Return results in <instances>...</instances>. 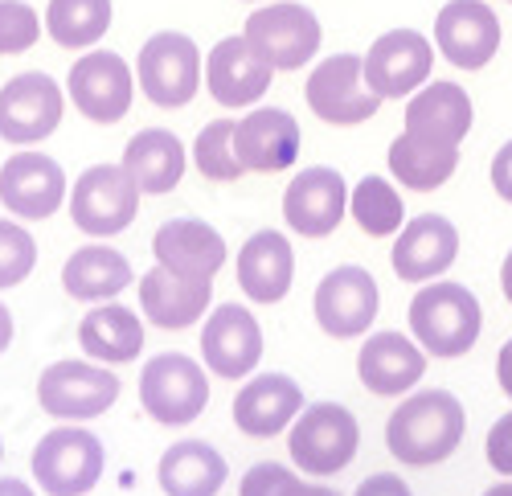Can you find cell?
<instances>
[{
	"label": "cell",
	"mask_w": 512,
	"mask_h": 496,
	"mask_svg": "<svg viewBox=\"0 0 512 496\" xmlns=\"http://www.w3.org/2000/svg\"><path fill=\"white\" fill-rule=\"evenodd\" d=\"M455 259H459V230L443 214L410 218L398 230L394 251H390V267L402 283H431L447 275Z\"/></svg>",
	"instance_id": "ffe728a7"
},
{
	"label": "cell",
	"mask_w": 512,
	"mask_h": 496,
	"mask_svg": "<svg viewBox=\"0 0 512 496\" xmlns=\"http://www.w3.org/2000/svg\"><path fill=\"white\" fill-rule=\"evenodd\" d=\"M103 464H107V451L99 435H91L78 423H66V427H54L50 435H41L29 460L33 480L41 484L46 496H87L103 480Z\"/></svg>",
	"instance_id": "277c9868"
},
{
	"label": "cell",
	"mask_w": 512,
	"mask_h": 496,
	"mask_svg": "<svg viewBox=\"0 0 512 496\" xmlns=\"http://www.w3.org/2000/svg\"><path fill=\"white\" fill-rule=\"evenodd\" d=\"M484 496H512V480H504V484H496V488H488Z\"/></svg>",
	"instance_id": "bcb514c9"
},
{
	"label": "cell",
	"mask_w": 512,
	"mask_h": 496,
	"mask_svg": "<svg viewBox=\"0 0 512 496\" xmlns=\"http://www.w3.org/2000/svg\"><path fill=\"white\" fill-rule=\"evenodd\" d=\"M62 111H66V95L58 82L41 70H25L0 87V140L9 144L50 140L62 123Z\"/></svg>",
	"instance_id": "8fae6325"
},
{
	"label": "cell",
	"mask_w": 512,
	"mask_h": 496,
	"mask_svg": "<svg viewBox=\"0 0 512 496\" xmlns=\"http://www.w3.org/2000/svg\"><path fill=\"white\" fill-rule=\"evenodd\" d=\"M353 496H414V492H410V484H406L402 476H394V472H377V476L361 480Z\"/></svg>",
	"instance_id": "ab89813d"
},
{
	"label": "cell",
	"mask_w": 512,
	"mask_h": 496,
	"mask_svg": "<svg viewBox=\"0 0 512 496\" xmlns=\"http://www.w3.org/2000/svg\"><path fill=\"white\" fill-rule=\"evenodd\" d=\"M242 33L271 58L275 70H300L320 54V41H324L316 13L300 5V0H275V5L254 9Z\"/></svg>",
	"instance_id": "30bf717a"
},
{
	"label": "cell",
	"mask_w": 512,
	"mask_h": 496,
	"mask_svg": "<svg viewBox=\"0 0 512 496\" xmlns=\"http://www.w3.org/2000/svg\"><path fill=\"white\" fill-rule=\"evenodd\" d=\"M136 210H140V185L132 181V173L123 164H91L74 181L70 218L82 234H91V238L123 234L136 222Z\"/></svg>",
	"instance_id": "ba28073f"
},
{
	"label": "cell",
	"mask_w": 512,
	"mask_h": 496,
	"mask_svg": "<svg viewBox=\"0 0 512 496\" xmlns=\"http://www.w3.org/2000/svg\"><path fill=\"white\" fill-rule=\"evenodd\" d=\"M349 214L369 238H390L406 226V201L386 177H361L349 193Z\"/></svg>",
	"instance_id": "836d02e7"
},
{
	"label": "cell",
	"mask_w": 512,
	"mask_h": 496,
	"mask_svg": "<svg viewBox=\"0 0 512 496\" xmlns=\"http://www.w3.org/2000/svg\"><path fill=\"white\" fill-rule=\"evenodd\" d=\"M435 46L459 70H484L500 54V17L484 0H447L435 17Z\"/></svg>",
	"instance_id": "d6986e66"
},
{
	"label": "cell",
	"mask_w": 512,
	"mask_h": 496,
	"mask_svg": "<svg viewBox=\"0 0 512 496\" xmlns=\"http://www.w3.org/2000/svg\"><path fill=\"white\" fill-rule=\"evenodd\" d=\"M349 214V185L328 164L295 173L283 193V218L295 234L304 238H328Z\"/></svg>",
	"instance_id": "ac0fdd59"
},
{
	"label": "cell",
	"mask_w": 512,
	"mask_h": 496,
	"mask_svg": "<svg viewBox=\"0 0 512 496\" xmlns=\"http://www.w3.org/2000/svg\"><path fill=\"white\" fill-rule=\"evenodd\" d=\"M500 287H504V300L512 304V251H508V259H504V267H500Z\"/></svg>",
	"instance_id": "f6af8a7d"
},
{
	"label": "cell",
	"mask_w": 512,
	"mask_h": 496,
	"mask_svg": "<svg viewBox=\"0 0 512 496\" xmlns=\"http://www.w3.org/2000/svg\"><path fill=\"white\" fill-rule=\"evenodd\" d=\"M312 308H316V320L328 337H336V341L365 337L369 324L377 320V308H381L377 279L353 263L332 267L316 287Z\"/></svg>",
	"instance_id": "5bb4252c"
},
{
	"label": "cell",
	"mask_w": 512,
	"mask_h": 496,
	"mask_svg": "<svg viewBox=\"0 0 512 496\" xmlns=\"http://www.w3.org/2000/svg\"><path fill=\"white\" fill-rule=\"evenodd\" d=\"M234 427L250 439H271L287 431L304 410V390L287 374H259L234 394Z\"/></svg>",
	"instance_id": "603a6c76"
},
{
	"label": "cell",
	"mask_w": 512,
	"mask_h": 496,
	"mask_svg": "<svg viewBox=\"0 0 512 496\" xmlns=\"http://www.w3.org/2000/svg\"><path fill=\"white\" fill-rule=\"evenodd\" d=\"M295 255L279 230H259L238 251V287L254 304H279L291 292Z\"/></svg>",
	"instance_id": "484cf974"
},
{
	"label": "cell",
	"mask_w": 512,
	"mask_h": 496,
	"mask_svg": "<svg viewBox=\"0 0 512 496\" xmlns=\"http://www.w3.org/2000/svg\"><path fill=\"white\" fill-rule=\"evenodd\" d=\"M37 267V242L21 222L0 218V292L17 287L33 275Z\"/></svg>",
	"instance_id": "8d00e7d4"
},
{
	"label": "cell",
	"mask_w": 512,
	"mask_h": 496,
	"mask_svg": "<svg viewBox=\"0 0 512 496\" xmlns=\"http://www.w3.org/2000/svg\"><path fill=\"white\" fill-rule=\"evenodd\" d=\"M13 333H17V324H13V312L0 304V353H5L13 345Z\"/></svg>",
	"instance_id": "7bdbcfd3"
},
{
	"label": "cell",
	"mask_w": 512,
	"mask_h": 496,
	"mask_svg": "<svg viewBox=\"0 0 512 496\" xmlns=\"http://www.w3.org/2000/svg\"><path fill=\"white\" fill-rule=\"evenodd\" d=\"M41 37V17L25 0H0V54H29Z\"/></svg>",
	"instance_id": "74e56055"
},
{
	"label": "cell",
	"mask_w": 512,
	"mask_h": 496,
	"mask_svg": "<svg viewBox=\"0 0 512 496\" xmlns=\"http://www.w3.org/2000/svg\"><path fill=\"white\" fill-rule=\"evenodd\" d=\"M0 496H37V492H33V484H25L17 476H5L0 480Z\"/></svg>",
	"instance_id": "ee69618b"
},
{
	"label": "cell",
	"mask_w": 512,
	"mask_h": 496,
	"mask_svg": "<svg viewBox=\"0 0 512 496\" xmlns=\"http://www.w3.org/2000/svg\"><path fill=\"white\" fill-rule=\"evenodd\" d=\"M492 189L512 205V140L500 144V152L492 156Z\"/></svg>",
	"instance_id": "60d3db41"
},
{
	"label": "cell",
	"mask_w": 512,
	"mask_h": 496,
	"mask_svg": "<svg viewBox=\"0 0 512 496\" xmlns=\"http://www.w3.org/2000/svg\"><path fill=\"white\" fill-rule=\"evenodd\" d=\"M308 107L316 119L332 128H353L377 115L381 95L365 82V58L361 54H332L308 74Z\"/></svg>",
	"instance_id": "9c48e42d"
},
{
	"label": "cell",
	"mask_w": 512,
	"mask_h": 496,
	"mask_svg": "<svg viewBox=\"0 0 512 496\" xmlns=\"http://www.w3.org/2000/svg\"><path fill=\"white\" fill-rule=\"evenodd\" d=\"M66 201V173L46 152H13L0 164V205L25 222H46Z\"/></svg>",
	"instance_id": "9a60e30c"
},
{
	"label": "cell",
	"mask_w": 512,
	"mask_h": 496,
	"mask_svg": "<svg viewBox=\"0 0 512 496\" xmlns=\"http://www.w3.org/2000/svg\"><path fill=\"white\" fill-rule=\"evenodd\" d=\"M508 5H512V0H508Z\"/></svg>",
	"instance_id": "c3c4849f"
},
{
	"label": "cell",
	"mask_w": 512,
	"mask_h": 496,
	"mask_svg": "<svg viewBox=\"0 0 512 496\" xmlns=\"http://www.w3.org/2000/svg\"><path fill=\"white\" fill-rule=\"evenodd\" d=\"M459 169V148L455 144H439V140H422L414 132H402L390 144V173L414 189V193H431L443 189Z\"/></svg>",
	"instance_id": "1f68e13d"
},
{
	"label": "cell",
	"mask_w": 512,
	"mask_h": 496,
	"mask_svg": "<svg viewBox=\"0 0 512 496\" xmlns=\"http://www.w3.org/2000/svg\"><path fill=\"white\" fill-rule=\"evenodd\" d=\"M136 78H140V91L156 103V107H189L201 91V50L189 33L177 29H164L152 33L140 58H136Z\"/></svg>",
	"instance_id": "8992f818"
},
{
	"label": "cell",
	"mask_w": 512,
	"mask_h": 496,
	"mask_svg": "<svg viewBox=\"0 0 512 496\" xmlns=\"http://www.w3.org/2000/svg\"><path fill=\"white\" fill-rule=\"evenodd\" d=\"M119 398V378L103 361H54L50 369H41L37 382V402L50 419L62 423H87L99 419L115 406Z\"/></svg>",
	"instance_id": "5b68a950"
},
{
	"label": "cell",
	"mask_w": 512,
	"mask_h": 496,
	"mask_svg": "<svg viewBox=\"0 0 512 496\" xmlns=\"http://www.w3.org/2000/svg\"><path fill=\"white\" fill-rule=\"evenodd\" d=\"M152 255L160 267L185 279H213L226 263V238L201 218H173L152 238Z\"/></svg>",
	"instance_id": "cb8c5ba5"
},
{
	"label": "cell",
	"mask_w": 512,
	"mask_h": 496,
	"mask_svg": "<svg viewBox=\"0 0 512 496\" xmlns=\"http://www.w3.org/2000/svg\"><path fill=\"white\" fill-rule=\"evenodd\" d=\"M300 123L283 107H259L234 128V152L246 173H283L300 160Z\"/></svg>",
	"instance_id": "44dd1931"
},
{
	"label": "cell",
	"mask_w": 512,
	"mask_h": 496,
	"mask_svg": "<svg viewBox=\"0 0 512 496\" xmlns=\"http://www.w3.org/2000/svg\"><path fill=\"white\" fill-rule=\"evenodd\" d=\"M242 496H340V492L328 484H304L291 468L267 460L242 476Z\"/></svg>",
	"instance_id": "d590c367"
},
{
	"label": "cell",
	"mask_w": 512,
	"mask_h": 496,
	"mask_svg": "<svg viewBox=\"0 0 512 496\" xmlns=\"http://www.w3.org/2000/svg\"><path fill=\"white\" fill-rule=\"evenodd\" d=\"M136 275H132V263H127L119 251L103 242H91V246H78V251L66 259L62 267V287L66 296L82 300V304H103V300H115L123 287H132Z\"/></svg>",
	"instance_id": "4dcf8cb0"
},
{
	"label": "cell",
	"mask_w": 512,
	"mask_h": 496,
	"mask_svg": "<svg viewBox=\"0 0 512 496\" xmlns=\"http://www.w3.org/2000/svg\"><path fill=\"white\" fill-rule=\"evenodd\" d=\"M111 29V0H50L46 33L62 50H91Z\"/></svg>",
	"instance_id": "d6a6232c"
},
{
	"label": "cell",
	"mask_w": 512,
	"mask_h": 496,
	"mask_svg": "<svg viewBox=\"0 0 512 496\" xmlns=\"http://www.w3.org/2000/svg\"><path fill=\"white\" fill-rule=\"evenodd\" d=\"M140 402L160 427H185L205 415L209 382L201 361L185 353H160L140 369Z\"/></svg>",
	"instance_id": "52a82bcc"
},
{
	"label": "cell",
	"mask_w": 512,
	"mask_h": 496,
	"mask_svg": "<svg viewBox=\"0 0 512 496\" xmlns=\"http://www.w3.org/2000/svg\"><path fill=\"white\" fill-rule=\"evenodd\" d=\"M365 58V82L369 91H377L381 99H406L418 87L431 82V66H435V46L431 37L418 29H390L381 33Z\"/></svg>",
	"instance_id": "7c38bea8"
},
{
	"label": "cell",
	"mask_w": 512,
	"mask_h": 496,
	"mask_svg": "<svg viewBox=\"0 0 512 496\" xmlns=\"http://www.w3.org/2000/svg\"><path fill=\"white\" fill-rule=\"evenodd\" d=\"M484 456H488L492 472H500V476L512 480V410H508V415H500V419L488 427Z\"/></svg>",
	"instance_id": "f35d334b"
},
{
	"label": "cell",
	"mask_w": 512,
	"mask_h": 496,
	"mask_svg": "<svg viewBox=\"0 0 512 496\" xmlns=\"http://www.w3.org/2000/svg\"><path fill=\"white\" fill-rule=\"evenodd\" d=\"M410 333L431 357H463L484 333V308L463 283H426L410 300Z\"/></svg>",
	"instance_id": "7a4b0ae2"
},
{
	"label": "cell",
	"mask_w": 512,
	"mask_h": 496,
	"mask_svg": "<svg viewBox=\"0 0 512 496\" xmlns=\"http://www.w3.org/2000/svg\"><path fill=\"white\" fill-rule=\"evenodd\" d=\"M156 480L164 496H218L230 480V468L222 451L205 439H181L160 456Z\"/></svg>",
	"instance_id": "83f0119b"
},
{
	"label": "cell",
	"mask_w": 512,
	"mask_h": 496,
	"mask_svg": "<svg viewBox=\"0 0 512 496\" xmlns=\"http://www.w3.org/2000/svg\"><path fill=\"white\" fill-rule=\"evenodd\" d=\"M463 402L451 390H418L402 398V406L386 423V447L390 456L406 468H431L443 464L463 443Z\"/></svg>",
	"instance_id": "6da1fadb"
},
{
	"label": "cell",
	"mask_w": 512,
	"mask_h": 496,
	"mask_svg": "<svg viewBox=\"0 0 512 496\" xmlns=\"http://www.w3.org/2000/svg\"><path fill=\"white\" fill-rule=\"evenodd\" d=\"M234 128H238V119H213L197 132L193 164H197V173L205 181H222L226 185V181H238L246 173L238 152H234Z\"/></svg>",
	"instance_id": "e575fe53"
},
{
	"label": "cell",
	"mask_w": 512,
	"mask_h": 496,
	"mask_svg": "<svg viewBox=\"0 0 512 496\" xmlns=\"http://www.w3.org/2000/svg\"><path fill=\"white\" fill-rule=\"evenodd\" d=\"M185 164H189L185 144L164 128H144L123 148V169L132 173L140 193H152V197L173 193L185 177Z\"/></svg>",
	"instance_id": "f546056e"
},
{
	"label": "cell",
	"mask_w": 512,
	"mask_h": 496,
	"mask_svg": "<svg viewBox=\"0 0 512 496\" xmlns=\"http://www.w3.org/2000/svg\"><path fill=\"white\" fill-rule=\"evenodd\" d=\"M78 345L87 349V357L103 361V365H127L136 361L144 349V320L115 300L95 304L78 324Z\"/></svg>",
	"instance_id": "f1b7e54d"
},
{
	"label": "cell",
	"mask_w": 512,
	"mask_h": 496,
	"mask_svg": "<svg viewBox=\"0 0 512 496\" xmlns=\"http://www.w3.org/2000/svg\"><path fill=\"white\" fill-rule=\"evenodd\" d=\"M213 304V279H185L168 267H152L140 279V312L156 328H189Z\"/></svg>",
	"instance_id": "d4e9b609"
},
{
	"label": "cell",
	"mask_w": 512,
	"mask_h": 496,
	"mask_svg": "<svg viewBox=\"0 0 512 496\" xmlns=\"http://www.w3.org/2000/svg\"><path fill=\"white\" fill-rule=\"evenodd\" d=\"M275 66L246 33L222 37L205 58V87L222 107H250L271 91Z\"/></svg>",
	"instance_id": "2e32d148"
},
{
	"label": "cell",
	"mask_w": 512,
	"mask_h": 496,
	"mask_svg": "<svg viewBox=\"0 0 512 496\" xmlns=\"http://www.w3.org/2000/svg\"><path fill=\"white\" fill-rule=\"evenodd\" d=\"M201 357L209 365V374H218L226 382L250 378L254 365L263 361V328L242 304H222L205 316L201 328Z\"/></svg>",
	"instance_id": "e0dca14e"
},
{
	"label": "cell",
	"mask_w": 512,
	"mask_h": 496,
	"mask_svg": "<svg viewBox=\"0 0 512 496\" xmlns=\"http://www.w3.org/2000/svg\"><path fill=\"white\" fill-rule=\"evenodd\" d=\"M361 447V427L349 406L340 402H312L300 410V419L287 427L291 464L308 476H336L345 472Z\"/></svg>",
	"instance_id": "3957f363"
},
{
	"label": "cell",
	"mask_w": 512,
	"mask_h": 496,
	"mask_svg": "<svg viewBox=\"0 0 512 496\" xmlns=\"http://www.w3.org/2000/svg\"><path fill=\"white\" fill-rule=\"evenodd\" d=\"M472 115L476 111L463 87H455V82H426L406 103V132L459 148V140L472 132Z\"/></svg>",
	"instance_id": "4316f807"
},
{
	"label": "cell",
	"mask_w": 512,
	"mask_h": 496,
	"mask_svg": "<svg viewBox=\"0 0 512 496\" xmlns=\"http://www.w3.org/2000/svg\"><path fill=\"white\" fill-rule=\"evenodd\" d=\"M0 460H5V443H0Z\"/></svg>",
	"instance_id": "7dc6e473"
},
{
	"label": "cell",
	"mask_w": 512,
	"mask_h": 496,
	"mask_svg": "<svg viewBox=\"0 0 512 496\" xmlns=\"http://www.w3.org/2000/svg\"><path fill=\"white\" fill-rule=\"evenodd\" d=\"M496 382H500V390L512 398V341L500 345V357H496Z\"/></svg>",
	"instance_id": "b9f144b4"
},
{
	"label": "cell",
	"mask_w": 512,
	"mask_h": 496,
	"mask_svg": "<svg viewBox=\"0 0 512 496\" xmlns=\"http://www.w3.org/2000/svg\"><path fill=\"white\" fill-rule=\"evenodd\" d=\"M426 374V349L394 328L386 333H369V341L357 353V378L369 394L381 398H402L406 390H414V382H422Z\"/></svg>",
	"instance_id": "7402d4cb"
},
{
	"label": "cell",
	"mask_w": 512,
	"mask_h": 496,
	"mask_svg": "<svg viewBox=\"0 0 512 496\" xmlns=\"http://www.w3.org/2000/svg\"><path fill=\"white\" fill-rule=\"evenodd\" d=\"M66 91H70L74 107L91 123H119L132 111L136 70L111 50H91V54L74 58V66L66 74Z\"/></svg>",
	"instance_id": "4fadbf2b"
}]
</instances>
